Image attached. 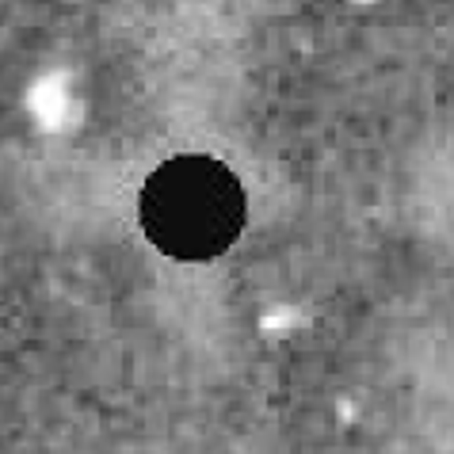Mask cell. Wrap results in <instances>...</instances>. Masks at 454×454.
Returning <instances> with one entry per match:
<instances>
[{"instance_id":"1","label":"cell","mask_w":454,"mask_h":454,"mask_svg":"<svg viewBox=\"0 0 454 454\" xmlns=\"http://www.w3.org/2000/svg\"><path fill=\"white\" fill-rule=\"evenodd\" d=\"M137 222L149 245L180 263L225 256L248 225V195L230 165L207 153H180L149 172L137 195Z\"/></svg>"}]
</instances>
